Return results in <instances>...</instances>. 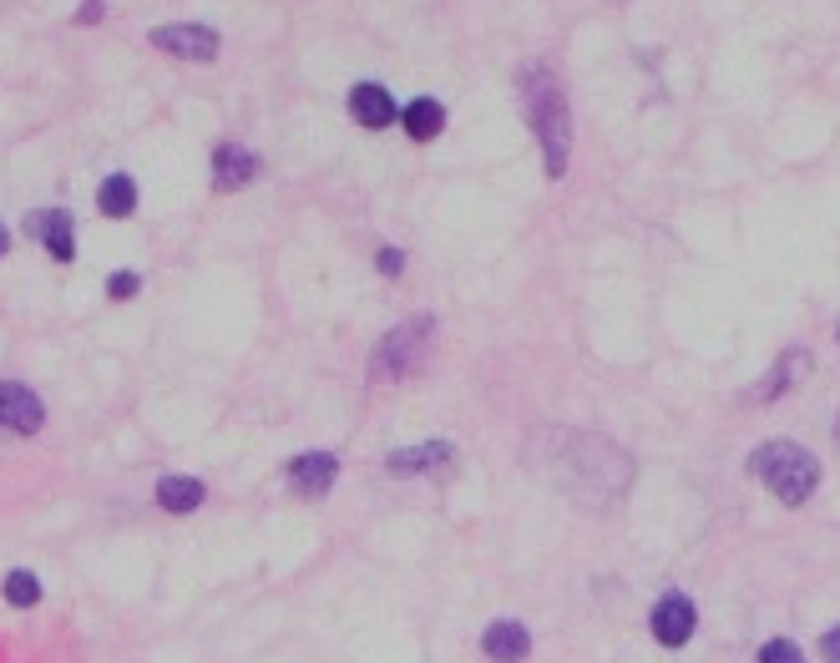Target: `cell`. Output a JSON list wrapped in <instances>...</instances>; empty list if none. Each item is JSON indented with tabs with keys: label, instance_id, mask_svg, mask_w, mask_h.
<instances>
[{
	"label": "cell",
	"instance_id": "obj_3",
	"mask_svg": "<svg viewBox=\"0 0 840 663\" xmlns=\"http://www.w3.org/2000/svg\"><path fill=\"white\" fill-rule=\"evenodd\" d=\"M431 339H435V319L431 314H416L406 325H396L390 335L375 345L370 355V380L375 386H390V380H410V375L426 365L431 355Z\"/></svg>",
	"mask_w": 840,
	"mask_h": 663
},
{
	"label": "cell",
	"instance_id": "obj_16",
	"mask_svg": "<svg viewBox=\"0 0 840 663\" xmlns=\"http://www.w3.org/2000/svg\"><path fill=\"white\" fill-rule=\"evenodd\" d=\"M6 603H15V608L41 603V582L31 578V572H21V567H15L11 578H6Z\"/></svg>",
	"mask_w": 840,
	"mask_h": 663
},
{
	"label": "cell",
	"instance_id": "obj_23",
	"mask_svg": "<svg viewBox=\"0 0 840 663\" xmlns=\"http://www.w3.org/2000/svg\"><path fill=\"white\" fill-rule=\"evenodd\" d=\"M836 335H840V325H836Z\"/></svg>",
	"mask_w": 840,
	"mask_h": 663
},
{
	"label": "cell",
	"instance_id": "obj_5",
	"mask_svg": "<svg viewBox=\"0 0 840 663\" xmlns=\"http://www.w3.org/2000/svg\"><path fill=\"white\" fill-rule=\"evenodd\" d=\"M41 421H46V410H41L36 390L15 386V380H0V425L15 435H36Z\"/></svg>",
	"mask_w": 840,
	"mask_h": 663
},
{
	"label": "cell",
	"instance_id": "obj_18",
	"mask_svg": "<svg viewBox=\"0 0 840 663\" xmlns=\"http://www.w3.org/2000/svg\"><path fill=\"white\" fill-rule=\"evenodd\" d=\"M759 663H805V653L795 649L790 639H769L765 649H759Z\"/></svg>",
	"mask_w": 840,
	"mask_h": 663
},
{
	"label": "cell",
	"instance_id": "obj_4",
	"mask_svg": "<svg viewBox=\"0 0 840 663\" xmlns=\"http://www.w3.org/2000/svg\"><path fill=\"white\" fill-rule=\"evenodd\" d=\"M153 46L168 51V56H182V61H213L218 56V31L208 25H157L153 31Z\"/></svg>",
	"mask_w": 840,
	"mask_h": 663
},
{
	"label": "cell",
	"instance_id": "obj_13",
	"mask_svg": "<svg viewBox=\"0 0 840 663\" xmlns=\"http://www.w3.org/2000/svg\"><path fill=\"white\" fill-rule=\"evenodd\" d=\"M400 122H406V133L416 137V143H431V137H441V127H445V107L435 97H416L406 112H400Z\"/></svg>",
	"mask_w": 840,
	"mask_h": 663
},
{
	"label": "cell",
	"instance_id": "obj_8",
	"mask_svg": "<svg viewBox=\"0 0 840 663\" xmlns=\"http://www.w3.org/2000/svg\"><path fill=\"white\" fill-rule=\"evenodd\" d=\"M339 476V461L329 451H309V456H294L288 461V486L300 496H325Z\"/></svg>",
	"mask_w": 840,
	"mask_h": 663
},
{
	"label": "cell",
	"instance_id": "obj_2",
	"mask_svg": "<svg viewBox=\"0 0 840 663\" xmlns=\"http://www.w3.org/2000/svg\"><path fill=\"white\" fill-rule=\"evenodd\" d=\"M749 471H755L769 492L780 496L785 507L810 502V492L820 486V461L810 456L805 446H795V441H765V446L749 456Z\"/></svg>",
	"mask_w": 840,
	"mask_h": 663
},
{
	"label": "cell",
	"instance_id": "obj_20",
	"mask_svg": "<svg viewBox=\"0 0 840 663\" xmlns=\"http://www.w3.org/2000/svg\"><path fill=\"white\" fill-rule=\"evenodd\" d=\"M406 269V254L400 249H380V274H400Z\"/></svg>",
	"mask_w": 840,
	"mask_h": 663
},
{
	"label": "cell",
	"instance_id": "obj_17",
	"mask_svg": "<svg viewBox=\"0 0 840 663\" xmlns=\"http://www.w3.org/2000/svg\"><path fill=\"white\" fill-rule=\"evenodd\" d=\"M805 365H810V360H805V355H785V360H780V370H775V380H769V386H759V396H765V400H775V396H780V390L795 380V375L805 370Z\"/></svg>",
	"mask_w": 840,
	"mask_h": 663
},
{
	"label": "cell",
	"instance_id": "obj_15",
	"mask_svg": "<svg viewBox=\"0 0 840 663\" xmlns=\"http://www.w3.org/2000/svg\"><path fill=\"white\" fill-rule=\"evenodd\" d=\"M96 208H102L107 218H133L137 213V182L112 172V178L96 188Z\"/></svg>",
	"mask_w": 840,
	"mask_h": 663
},
{
	"label": "cell",
	"instance_id": "obj_10",
	"mask_svg": "<svg viewBox=\"0 0 840 663\" xmlns=\"http://www.w3.org/2000/svg\"><path fill=\"white\" fill-rule=\"evenodd\" d=\"M481 649H486V659L492 663H522L532 653V633L522 623H512V618H502V623L486 628Z\"/></svg>",
	"mask_w": 840,
	"mask_h": 663
},
{
	"label": "cell",
	"instance_id": "obj_11",
	"mask_svg": "<svg viewBox=\"0 0 840 663\" xmlns=\"http://www.w3.org/2000/svg\"><path fill=\"white\" fill-rule=\"evenodd\" d=\"M253 178H259V157H253L249 147H218L213 182L223 193H233V188H243V182H253Z\"/></svg>",
	"mask_w": 840,
	"mask_h": 663
},
{
	"label": "cell",
	"instance_id": "obj_21",
	"mask_svg": "<svg viewBox=\"0 0 840 663\" xmlns=\"http://www.w3.org/2000/svg\"><path fill=\"white\" fill-rule=\"evenodd\" d=\"M820 653H826V663H840V628H830V633H826Z\"/></svg>",
	"mask_w": 840,
	"mask_h": 663
},
{
	"label": "cell",
	"instance_id": "obj_9",
	"mask_svg": "<svg viewBox=\"0 0 840 663\" xmlns=\"http://www.w3.org/2000/svg\"><path fill=\"white\" fill-rule=\"evenodd\" d=\"M349 112H355V122H360V127L380 133V127H390V122H396V97H390L380 82H360L355 92H349Z\"/></svg>",
	"mask_w": 840,
	"mask_h": 663
},
{
	"label": "cell",
	"instance_id": "obj_7",
	"mask_svg": "<svg viewBox=\"0 0 840 663\" xmlns=\"http://www.w3.org/2000/svg\"><path fill=\"white\" fill-rule=\"evenodd\" d=\"M694 603H689V598H679V592H673V598H663L659 608H653V639L663 643V649H684L689 639H694Z\"/></svg>",
	"mask_w": 840,
	"mask_h": 663
},
{
	"label": "cell",
	"instance_id": "obj_6",
	"mask_svg": "<svg viewBox=\"0 0 840 663\" xmlns=\"http://www.w3.org/2000/svg\"><path fill=\"white\" fill-rule=\"evenodd\" d=\"M25 233H36L56 264H72L76 259V229H72V213H66V208H46V213H36L31 223H25Z\"/></svg>",
	"mask_w": 840,
	"mask_h": 663
},
{
	"label": "cell",
	"instance_id": "obj_19",
	"mask_svg": "<svg viewBox=\"0 0 840 663\" xmlns=\"http://www.w3.org/2000/svg\"><path fill=\"white\" fill-rule=\"evenodd\" d=\"M107 294H112V299H133V294H137V274H112L107 278Z\"/></svg>",
	"mask_w": 840,
	"mask_h": 663
},
{
	"label": "cell",
	"instance_id": "obj_22",
	"mask_svg": "<svg viewBox=\"0 0 840 663\" xmlns=\"http://www.w3.org/2000/svg\"><path fill=\"white\" fill-rule=\"evenodd\" d=\"M6 249H11V239H6V223H0V254H6Z\"/></svg>",
	"mask_w": 840,
	"mask_h": 663
},
{
	"label": "cell",
	"instance_id": "obj_14",
	"mask_svg": "<svg viewBox=\"0 0 840 663\" xmlns=\"http://www.w3.org/2000/svg\"><path fill=\"white\" fill-rule=\"evenodd\" d=\"M157 507L162 512H192V507H203V482H192V476H162L157 482Z\"/></svg>",
	"mask_w": 840,
	"mask_h": 663
},
{
	"label": "cell",
	"instance_id": "obj_12",
	"mask_svg": "<svg viewBox=\"0 0 840 663\" xmlns=\"http://www.w3.org/2000/svg\"><path fill=\"white\" fill-rule=\"evenodd\" d=\"M445 456H451V446H445V441H426V446L390 451V456H385V471H390V476H416V471L441 466Z\"/></svg>",
	"mask_w": 840,
	"mask_h": 663
},
{
	"label": "cell",
	"instance_id": "obj_1",
	"mask_svg": "<svg viewBox=\"0 0 840 663\" xmlns=\"http://www.w3.org/2000/svg\"><path fill=\"white\" fill-rule=\"evenodd\" d=\"M516 97H522V112H527L532 133L542 143V168L547 178H563L567 157H573V112H567V92L547 66H522L516 76Z\"/></svg>",
	"mask_w": 840,
	"mask_h": 663
}]
</instances>
